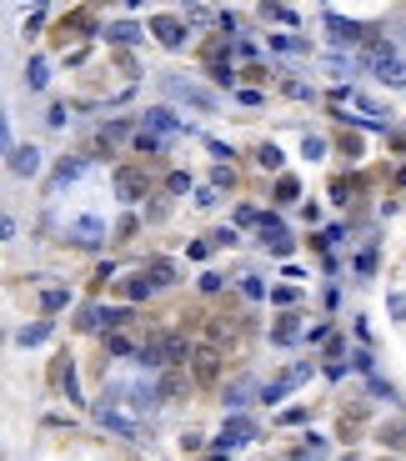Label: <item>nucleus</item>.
I'll return each mask as SVG.
<instances>
[{"mask_svg": "<svg viewBox=\"0 0 406 461\" xmlns=\"http://www.w3.org/2000/svg\"><path fill=\"white\" fill-rule=\"evenodd\" d=\"M221 376H226V351L211 346V341H201L196 356H191V381L211 391V386H221Z\"/></svg>", "mask_w": 406, "mask_h": 461, "instance_id": "f257e3e1", "label": "nucleus"}, {"mask_svg": "<svg viewBox=\"0 0 406 461\" xmlns=\"http://www.w3.org/2000/svg\"><path fill=\"white\" fill-rule=\"evenodd\" d=\"M145 186H151V181H145V165H121V171H116V196H121L125 206L141 201Z\"/></svg>", "mask_w": 406, "mask_h": 461, "instance_id": "f03ea898", "label": "nucleus"}, {"mask_svg": "<svg viewBox=\"0 0 406 461\" xmlns=\"http://www.w3.org/2000/svg\"><path fill=\"white\" fill-rule=\"evenodd\" d=\"M151 35L161 40V46H170V51L186 46V26H181L176 15H156V20H151Z\"/></svg>", "mask_w": 406, "mask_h": 461, "instance_id": "7ed1b4c3", "label": "nucleus"}, {"mask_svg": "<svg viewBox=\"0 0 406 461\" xmlns=\"http://www.w3.org/2000/svg\"><path fill=\"white\" fill-rule=\"evenodd\" d=\"M251 422H241V416H236V422H226V431H221V446H241V442H251Z\"/></svg>", "mask_w": 406, "mask_h": 461, "instance_id": "20e7f679", "label": "nucleus"}, {"mask_svg": "<svg viewBox=\"0 0 406 461\" xmlns=\"http://www.w3.org/2000/svg\"><path fill=\"white\" fill-rule=\"evenodd\" d=\"M331 35H336V40H371L376 30H361V26H351V20H341V15H331Z\"/></svg>", "mask_w": 406, "mask_h": 461, "instance_id": "39448f33", "label": "nucleus"}, {"mask_svg": "<svg viewBox=\"0 0 406 461\" xmlns=\"http://www.w3.org/2000/svg\"><path fill=\"white\" fill-rule=\"evenodd\" d=\"M35 165H40V156L30 151V145H20V151H10V171H15V176H30Z\"/></svg>", "mask_w": 406, "mask_h": 461, "instance_id": "423d86ee", "label": "nucleus"}, {"mask_svg": "<svg viewBox=\"0 0 406 461\" xmlns=\"http://www.w3.org/2000/svg\"><path fill=\"white\" fill-rule=\"evenodd\" d=\"M105 351H111V356H141V346L131 336H121V331H116V336H105Z\"/></svg>", "mask_w": 406, "mask_h": 461, "instance_id": "0eeeda50", "label": "nucleus"}, {"mask_svg": "<svg viewBox=\"0 0 406 461\" xmlns=\"http://www.w3.org/2000/svg\"><path fill=\"white\" fill-rule=\"evenodd\" d=\"M136 151H141V156H161V151H166V141H161V136H151V131H141V136H136Z\"/></svg>", "mask_w": 406, "mask_h": 461, "instance_id": "6e6552de", "label": "nucleus"}, {"mask_svg": "<svg viewBox=\"0 0 406 461\" xmlns=\"http://www.w3.org/2000/svg\"><path fill=\"white\" fill-rule=\"evenodd\" d=\"M376 71H381V80H391V86H401V80H406V71L396 66L391 55H381V60H376Z\"/></svg>", "mask_w": 406, "mask_h": 461, "instance_id": "1a4fd4ad", "label": "nucleus"}, {"mask_svg": "<svg viewBox=\"0 0 406 461\" xmlns=\"http://www.w3.org/2000/svg\"><path fill=\"white\" fill-rule=\"evenodd\" d=\"M256 165H261V171H281V151H276V145H261V151H256Z\"/></svg>", "mask_w": 406, "mask_h": 461, "instance_id": "9d476101", "label": "nucleus"}, {"mask_svg": "<svg viewBox=\"0 0 406 461\" xmlns=\"http://www.w3.org/2000/svg\"><path fill=\"white\" fill-rule=\"evenodd\" d=\"M296 331H301V321H296V316H281L271 336H276V341H296Z\"/></svg>", "mask_w": 406, "mask_h": 461, "instance_id": "9b49d317", "label": "nucleus"}, {"mask_svg": "<svg viewBox=\"0 0 406 461\" xmlns=\"http://www.w3.org/2000/svg\"><path fill=\"white\" fill-rule=\"evenodd\" d=\"M170 281H176V266H170V261H156V266H151V286H170Z\"/></svg>", "mask_w": 406, "mask_h": 461, "instance_id": "f8f14e48", "label": "nucleus"}, {"mask_svg": "<svg viewBox=\"0 0 406 461\" xmlns=\"http://www.w3.org/2000/svg\"><path fill=\"white\" fill-rule=\"evenodd\" d=\"M51 336V321H35L30 331H20V346H35V341H46Z\"/></svg>", "mask_w": 406, "mask_h": 461, "instance_id": "ddd939ff", "label": "nucleus"}, {"mask_svg": "<svg viewBox=\"0 0 406 461\" xmlns=\"http://www.w3.org/2000/svg\"><path fill=\"white\" fill-rule=\"evenodd\" d=\"M166 191H170V196L191 191V176H186V171H170V176H166Z\"/></svg>", "mask_w": 406, "mask_h": 461, "instance_id": "4468645a", "label": "nucleus"}, {"mask_svg": "<svg viewBox=\"0 0 406 461\" xmlns=\"http://www.w3.org/2000/svg\"><path fill=\"white\" fill-rule=\"evenodd\" d=\"M145 120H151V125H156V131H166V136H170V131H176V120H170V111H151V116H145Z\"/></svg>", "mask_w": 406, "mask_h": 461, "instance_id": "2eb2a0df", "label": "nucleus"}, {"mask_svg": "<svg viewBox=\"0 0 406 461\" xmlns=\"http://www.w3.org/2000/svg\"><path fill=\"white\" fill-rule=\"evenodd\" d=\"M211 186H216V191H221V186H236V176H231V165H216V171H211Z\"/></svg>", "mask_w": 406, "mask_h": 461, "instance_id": "dca6fc26", "label": "nucleus"}, {"mask_svg": "<svg viewBox=\"0 0 406 461\" xmlns=\"http://www.w3.org/2000/svg\"><path fill=\"white\" fill-rule=\"evenodd\" d=\"M276 201H296V181H291V176L276 181Z\"/></svg>", "mask_w": 406, "mask_h": 461, "instance_id": "f3484780", "label": "nucleus"}, {"mask_svg": "<svg viewBox=\"0 0 406 461\" xmlns=\"http://www.w3.org/2000/svg\"><path fill=\"white\" fill-rule=\"evenodd\" d=\"M151 291H156L151 281H131V286H125V296H131V301H141V296H151Z\"/></svg>", "mask_w": 406, "mask_h": 461, "instance_id": "a211bd4d", "label": "nucleus"}, {"mask_svg": "<svg viewBox=\"0 0 406 461\" xmlns=\"http://www.w3.org/2000/svg\"><path fill=\"white\" fill-rule=\"evenodd\" d=\"M40 306H46V311H60V306H66V291H46V296H40Z\"/></svg>", "mask_w": 406, "mask_h": 461, "instance_id": "6ab92c4d", "label": "nucleus"}, {"mask_svg": "<svg viewBox=\"0 0 406 461\" xmlns=\"http://www.w3.org/2000/svg\"><path fill=\"white\" fill-rule=\"evenodd\" d=\"M241 291H246V296H251V301H261V296H266V286H261V281H256V276H246V281H241Z\"/></svg>", "mask_w": 406, "mask_h": 461, "instance_id": "aec40b11", "label": "nucleus"}, {"mask_svg": "<svg viewBox=\"0 0 406 461\" xmlns=\"http://www.w3.org/2000/svg\"><path fill=\"white\" fill-rule=\"evenodd\" d=\"M181 391V371H166V381H161V396H176Z\"/></svg>", "mask_w": 406, "mask_h": 461, "instance_id": "412c9836", "label": "nucleus"}, {"mask_svg": "<svg viewBox=\"0 0 406 461\" xmlns=\"http://www.w3.org/2000/svg\"><path fill=\"white\" fill-rule=\"evenodd\" d=\"M186 15H191V20H196V26H206V20H221V15H211V10H206V6H191V10H186Z\"/></svg>", "mask_w": 406, "mask_h": 461, "instance_id": "4be33fe9", "label": "nucleus"}, {"mask_svg": "<svg viewBox=\"0 0 406 461\" xmlns=\"http://www.w3.org/2000/svg\"><path fill=\"white\" fill-rule=\"evenodd\" d=\"M30 86H46V60H30Z\"/></svg>", "mask_w": 406, "mask_h": 461, "instance_id": "5701e85b", "label": "nucleus"}, {"mask_svg": "<svg viewBox=\"0 0 406 461\" xmlns=\"http://www.w3.org/2000/svg\"><path fill=\"white\" fill-rule=\"evenodd\" d=\"M246 80L251 86H266V66H246Z\"/></svg>", "mask_w": 406, "mask_h": 461, "instance_id": "b1692460", "label": "nucleus"}]
</instances>
